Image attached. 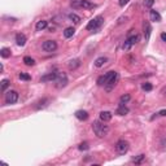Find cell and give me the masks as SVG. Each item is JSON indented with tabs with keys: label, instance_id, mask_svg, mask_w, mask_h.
Returning <instances> with one entry per match:
<instances>
[{
	"label": "cell",
	"instance_id": "obj_1",
	"mask_svg": "<svg viewBox=\"0 0 166 166\" xmlns=\"http://www.w3.org/2000/svg\"><path fill=\"white\" fill-rule=\"evenodd\" d=\"M92 130L97 138H104V136H106V134L109 132V127L103 121H95L92 123Z\"/></svg>",
	"mask_w": 166,
	"mask_h": 166
},
{
	"label": "cell",
	"instance_id": "obj_2",
	"mask_svg": "<svg viewBox=\"0 0 166 166\" xmlns=\"http://www.w3.org/2000/svg\"><path fill=\"white\" fill-rule=\"evenodd\" d=\"M106 77V83H105V88L106 91H112L117 85V81H118V74L117 72H108L105 74Z\"/></svg>",
	"mask_w": 166,
	"mask_h": 166
},
{
	"label": "cell",
	"instance_id": "obj_3",
	"mask_svg": "<svg viewBox=\"0 0 166 166\" xmlns=\"http://www.w3.org/2000/svg\"><path fill=\"white\" fill-rule=\"evenodd\" d=\"M103 22H104V17H103V16H96V17L92 18L88 23H87L86 29H87V30L96 31V30H99V29H100V26L103 25Z\"/></svg>",
	"mask_w": 166,
	"mask_h": 166
},
{
	"label": "cell",
	"instance_id": "obj_4",
	"mask_svg": "<svg viewBox=\"0 0 166 166\" xmlns=\"http://www.w3.org/2000/svg\"><path fill=\"white\" fill-rule=\"evenodd\" d=\"M139 40H140V36H139L138 34L128 36V38L126 39V42H124V43H123V45H122V49H123V51H128V49H130V48H131L134 44L138 43Z\"/></svg>",
	"mask_w": 166,
	"mask_h": 166
},
{
	"label": "cell",
	"instance_id": "obj_5",
	"mask_svg": "<svg viewBox=\"0 0 166 166\" xmlns=\"http://www.w3.org/2000/svg\"><path fill=\"white\" fill-rule=\"evenodd\" d=\"M128 148H130V145H128V143L123 139L118 140V142L115 143V151H117L118 155H126Z\"/></svg>",
	"mask_w": 166,
	"mask_h": 166
},
{
	"label": "cell",
	"instance_id": "obj_6",
	"mask_svg": "<svg viewBox=\"0 0 166 166\" xmlns=\"http://www.w3.org/2000/svg\"><path fill=\"white\" fill-rule=\"evenodd\" d=\"M68 82H69L68 75H66L65 73H59V77H57L56 81H55V83H56L55 86H56V88L61 90V88H64V87H66Z\"/></svg>",
	"mask_w": 166,
	"mask_h": 166
},
{
	"label": "cell",
	"instance_id": "obj_7",
	"mask_svg": "<svg viewBox=\"0 0 166 166\" xmlns=\"http://www.w3.org/2000/svg\"><path fill=\"white\" fill-rule=\"evenodd\" d=\"M72 7H74V8H83V9H92V8H95L96 5L92 4L91 2H88V0H77V2L72 3Z\"/></svg>",
	"mask_w": 166,
	"mask_h": 166
},
{
	"label": "cell",
	"instance_id": "obj_8",
	"mask_svg": "<svg viewBox=\"0 0 166 166\" xmlns=\"http://www.w3.org/2000/svg\"><path fill=\"white\" fill-rule=\"evenodd\" d=\"M42 48H43L44 52H55L57 49V43L56 40H45L42 44Z\"/></svg>",
	"mask_w": 166,
	"mask_h": 166
},
{
	"label": "cell",
	"instance_id": "obj_9",
	"mask_svg": "<svg viewBox=\"0 0 166 166\" xmlns=\"http://www.w3.org/2000/svg\"><path fill=\"white\" fill-rule=\"evenodd\" d=\"M18 100V92L14 90H9L5 94V103L7 104H14Z\"/></svg>",
	"mask_w": 166,
	"mask_h": 166
},
{
	"label": "cell",
	"instance_id": "obj_10",
	"mask_svg": "<svg viewBox=\"0 0 166 166\" xmlns=\"http://www.w3.org/2000/svg\"><path fill=\"white\" fill-rule=\"evenodd\" d=\"M49 103H51V100H49L48 97H43L42 100H39L38 103H35L34 108L36 110H40V109H44V108H47L49 105Z\"/></svg>",
	"mask_w": 166,
	"mask_h": 166
},
{
	"label": "cell",
	"instance_id": "obj_11",
	"mask_svg": "<svg viewBox=\"0 0 166 166\" xmlns=\"http://www.w3.org/2000/svg\"><path fill=\"white\" fill-rule=\"evenodd\" d=\"M59 77V73L57 72H52V73H48V74H45V75H43L40 78V82H55L56 81V78Z\"/></svg>",
	"mask_w": 166,
	"mask_h": 166
},
{
	"label": "cell",
	"instance_id": "obj_12",
	"mask_svg": "<svg viewBox=\"0 0 166 166\" xmlns=\"http://www.w3.org/2000/svg\"><path fill=\"white\" fill-rule=\"evenodd\" d=\"M143 27H144V36H145V40H148V39H149V36H151V32H152L151 23H149L148 21H144Z\"/></svg>",
	"mask_w": 166,
	"mask_h": 166
},
{
	"label": "cell",
	"instance_id": "obj_13",
	"mask_svg": "<svg viewBox=\"0 0 166 166\" xmlns=\"http://www.w3.org/2000/svg\"><path fill=\"white\" fill-rule=\"evenodd\" d=\"M74 115H75V118L79 119V121H87V119H88V113H87L86 110H77Z\"/></svg>",
	"mask_w": 166,
	"mask_h": 166
},
{
	"label": "cell",
	"instance_id": "obj_14",
	"mask_svg": "<svg viewBox=\"0 0 166 166\" xmlns=\"http://www.w3.org/2000/svg\"><path fill=\"white\" fill-rule=\"evenodd\" d=\"M26 36H25V34H21V32H18L17 35H16V43H17V45H20V47H23L25 44H26Z\"/></svg>",
	"mask_w": 166,
	"mask_h": 166
},
{
	"label": "cell",
	"instance_id": "obj_15",
	"mask_svg": "<svg viewBox=\"0 0 166 166\" xmlns=\"http://www.w3.org/2000/svg\"><path fill=\"white\" fill-rule=\"evenodd\" d=\"M127 113H128V108L124 106L123 103H119L117 110H115V114H118V115H124V114H127Z\"/></svg>",
	"mask_w": 166,
	"mask_h": 166
},
{
	"label": "cell",
	"instance_id": "obj_16",
	"mask_svg": "<svg viewBox=\"0 0 166 166\" xmlns=\"http://www.w3.org/2000/svg\"><path fill=\"white\" fill-rule=\"evenodd\" d=\"M149 16H151V21H153V22H161V14L157 11L152 9L149 12Z\"/></svg>",
	"mask_w": 166,
	"mask_h": 166
},
{
	"label": "cell",
	"instance_id": "obj_17",
	"mask_svg": "<svg viewBox=\"0 0 166 166\" xmlns=\"http://www.w3.org/2000/svg\"><path fill=\"white\" fill-rule=\"evenodd\" d=\"M68 66H69V69H70V70H75L77 68H79V66H81V61L78 60V59L70 60V61L68 62Z\"/></svg>",
	"mask_w": 166,
	"mask_h": 166
},
{
	"label": "cell",
	"instance_id": "obj_18",
	"mask_svg": "<svg viewBox=\"0 0 166 166\" xmlns=\"http://www.w3.org/2000/svg\"><path fill=\"white\" fill-rule=\"evenodd\" d=\"M110 119H112V113H110V112L105 110V112H101V113H100V121H103V122H109Z\"/></svg>",
	"mask_w": 166,
	"mask_h": 166
},
{
	"label": "cell",
	"instance_id": "obj_19",
	"mask_svg": "<svg viewBox=\"0 0 166 166\" xmlns=\"http://www.w3.org/2000/svg\"><path fill=\"white\" fill-rule=\"evenodd\" d=\"M48 26V23H47V21H44V20H42V21H38V23H36V31H42V30H44L45 27Z\"/></svg>",
	"mask_w": 166,
	"mask_h": 166
},
{
	"label": "cell",
	"instance_id": "obj_20",
	"mask_svg": "<svg viewBox=\"0 0 166 166\" xmlns=\"http://www.w3.org/2000/svg\"><path fill=\"white\" fill-rule=\"evenodd\" d=\"M74 32H75V30H74V27H66L64 30V36L66 39L72 38V36L74 35Z\"/></svg>",
	"mask_w": 166,
	"mask_h": 166
},
{
	"label": "cell",
	"instance_id": "obj_21",
	"mask_svg": "<svg viewBox=\"0 0 166 166\" xmlns=\"http://www.w3.org/2000/svg\"><path fill=\"white\" fill-rule=\"evenodd\" d=\"M108 61V59L106 57H104V56H101V57H99V59H96L95 60V66H96V68H101V66L105 64V62Z\"/></svg>",
	"mask_w": 166,
	"mask_h": 166
},
{
	"label": "cell",
	"instance_id": "obj_22",
	"mask_svg": "<svg viewBox=\"0 0 166 166\" xmlns=\"http://www.w3.org/2000/svg\"><path fill=\"white\" fill-rule=\"evenodd\" d=\"M69 20L72 21V22H74V23H81V17L78 14H75V13H70L69 14Z\"/></svg>",
	"mask_w": 166,
	"mask_h": 166
},
{
	"label": "cell",
	"instance_id": "obj_23",
	"mask_svg": "<svg viewBox=\"0 0 166 166\" xmlns=\"http://www.w3.org/2000/svg\"><path fill=\"white\" fill-rule=\"evenodd\" d=\"M0 56H2L3 59H8V57H11V49L2 48V51H0Z\"/></svg>",
	"mask_w": 166,
	"mask_h": 166
},
{
	"label": "cell",
	"instance_id": "obj_24",
	"mask_svg": "<svg viewBox=\"0 0 166 166\" xmlns=\"http://www.w3.org/2000/svg\"><path fill=\"white\" fill-rule=\"evenodd\" d=\"M23 62H25V65H27V66H32L35 64V60L31 59L30 56H25L23 57Z\"/></svg>",
	"mask_w": 166,
	"mask_h": 166
},
{
	"label": "cell",
	"instance_id": "obj_25",
	"mask_svg": "<svg viewBox=\"0 0 166 166\" xmlns=\"http://www.w3.org/2000/svg\"><path fill=\"white\" fill-rule=\"evenodd\" d=\"M144 158H145V156H144V155H139V156H136L135 158H132V162L139 165V164H142V162H143Z\"/></svg>",
	"mask_w": 166,
	"mask_h": 166
},
{
	"label": "cell",
	"instance_id": "obj_26",
	"mask_svg": "<svg viewBox=\"0 0 166 166\" xmlns=\"http://www.w3.org/2000/svg\"><path fill=\"white\" fill-rule=\"evenodd\" d=\"M142 88H143L144 91H148V92H149V91H152V88H153V86L151 85V83L145 82V83H143V85H142Z\"/></svg>",
	"mask_w": 166,
	"mask_h": 166
},
{
	"label": "cell",
	"instance_id": "obj_27",
	"mask_svg": "<svg viewBox=\"0 0 166 166\" xmlns=\"http://www.w3.org/2000/svg\"><path fill=\"white\" fill-rule=\"evenodd\" d=\"M105 83H106V77L105 75H101V77L97 78V85L99 86H105Z\"/></svg>",
	"mask_w": 166,
	"mask_h": 166
},
{
	"label": "cell",
	"instance_id": "obj_28",
	"mask_svg": "<svg viewBox=\"0 0 166 166\" xmlns=\"http://www.w3.org/2000/svg\"><path fill=\"white\" fill-rule=\"evenodd\" d=\"M18 77H20V79H22V81H31V77L26 73H20Z\"/></svg>",
	"mask_w": 166,
	"mask_h": 166
},
{
	"label": "cell",
	"instance_id": "obj_29",
	"mask_svg": "<svg viewBox=\"0 0 166 166\" xmlns=\"http://www.w3.org/2000/svg\"><path fill=\"white\" fill-rule=\"evenodd\" d=\"M9 85H11V83H9V81H8V79H3L2 81V91H3V92L8 88V86H9Z\"/></svg>",
	"mask_w": 166,
	"mask_h": 166
},
{
	"label": "cell",
	"instance_id": "obj_30",
	"mask_svg": "<svg viewBox=\"0 0 166 166\" xmlns=\"http://www.w3.org/2000/svg\"><path fill=\"white\" fill-rule=\"evenodd\" d=\"M130 99H131V96H130V95H122V96H121V99H119V101H121V103H123V104H126L127 101H130Z\"/></svg>",
	"mask_w": 166,
	"mask_h": 166
},
{
	"label": "cell",
	"instance_id": "obj_31",
	"mask_svg": "<svg viewBox=\"0 0 166 166\" xmlns=\"http://www.w3.org/2000/svg\"><path fill=\"white\" fill-rule=\"evenodd\" d=\"M78 148H79V151H87V149L90 148V145H88V143H86V142H85V143H81Z\"/></svg>",
	"mask_w": 166,
	"mask_h": 166
},
{
	"label": "cell",
	"instance_id": "obj_32",
	"mask_svg": "<svg viewBox=\"0 0 166 166\" xmlns=\"http://www.w3.org/2000/svg\"><path fill=\"white\" fill-rule=\"evenodd\" d=\"M153 3H155V0H144V5L147 8H151L153 5Z\"/></svg>",
	"mask_w": 166,
	"mask_h": 166
},
{
	"label": "cell",
	"instance_id": "obj_33",
	"mask_svg": "<svg viewBox=\"0 0 166 166\" xmlns=\"http://www.w3.org/2000/svg\"><path fill=\"white\" fill-rule=\"evenodd\" d=\"M128 2H130V0H119L118 4H119V7H124V5H126V4L128 3Z\"/></svg>",
	"mask_w": 166,
	"mask_h": 166
},
{
	"label": "cell",
	"instance_id": "obj_34",
	"mask_svg": "<svg viewBox=\"0 0 166 166\" xmlns=\"http://www.w3.org/2000/svg\"><path fill=\"white\" fill-rule=\"evenodd\" d=\"M161 39H162V42L166 43V32H161Z\"/></svg>",
	"mask_w": 166,
	"mask_h": 166
},
{
	"label": "cell",
	"instance_id": "obj_35",
	"mask_svg": "<svg viewBox=\"0 0 166 166\" xmlns=\"http://www.w3.org/2000/svg\"><path fill=\"white\" fill-rule=\"evenodd\" d=\"M158 115H162V117H166V109L158 112Z\"/></svg>",
	"mask_w": 166,
	"mask_h": 166
},
{
	"label": "cell",
	"instance_id": "obj_36",
	"mask_svg": "<svg viewBox=\"0 0 166 166\" xmlns=\"http://www.w3.org/2000/svg\"><path fill=\"white\" fill-rule=\"evenodd\" d=\"M123 20H126V17H121V18H119V20H118V25H119V23H122V22H123Z\"/></svg>",
	"mask_w": 166,
	"mask_h": 166
}]
</instances>
